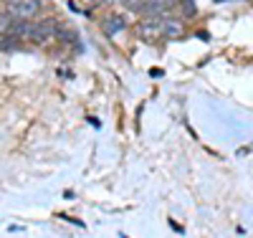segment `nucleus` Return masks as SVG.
<instances>
[{"label":"nucleus","mask_w":253,"mask_h":238,"mask_svg":"<svg viewBox=\"0 0 253 238\" xmlns=\"http://www.w3.org/2000/svg\"><path fill=\"white\" fill-rule=\"evenodd\" d=\"M38 8H41L38 0H8V10H10L15 18H23V20L33 18V15L38 13Z\"/></svg>","instance_id":"1"},{"label":"nucleus","mask_w":253,"mask_h":238,"mask_svg":"<svg viewBox=\"0 0 253 238\" xmlns=\"http://www.w3.org/2000/svg\"><path fill=\"white\" fill-rule=\"evenodd\" d=\"M53 33H56V23H53V20H41V23L33 26V36H31V38H33L36 43H43V41L51 38Z\"/></svg>","instance_id":"2"},{"label":"nucleus","mask_w":253,"mask_h":238,"mask_svg":"<svg viewBox=\"0 0 253 238\" xmlns=\"http://www.w3.org/2000/svg\"><path fill=\"white\" fill-rule=\"evenodd\" d=\"M139 36L152 41L155 36H162V20H144V23H139Z\"/></svg>","instance_id":"3"},{"label":"nucleus","mask_w":253,"mask_h":238,"mask_svg":"<svg viewBox=\"0 0 253 238\" xmlns=\"http://www.w3.org/2000/svg\"><path fill=\"white\" fill-rule=\"evenodd\" d=\"M124 26H126L124 15H117V13H112V15H107V20H104V33L114 36V33H119Z\"/></svg>","instance_id":"4"},{"label":"nucleus","mask_w":253,"mask_h":238,"mask_svg":"<svg viewBox=\"0 0 253 238\" xmlns=\"http://www.w3.org/2000/svg\"><path fill=\"white\" fill-rule=\"evenodd\" d=\"M175 8V0H150V5H147V13L150 15H165Z\"/></svg>","instance_id":"5"},{"label":"nucleus","mask_w":253,"mask_h":238,"mask_svg":"<svg viewBox=\"0 0 253 238\" xmlns=\"http://www.w3.org/2000/svg\"><path fill=\"white\" fill-rule=\"evenodd\" d=\"M162 36H167V38H180V36H182V23H180V20H175V18H165V20H162Z\"/></svg>","instance_id":"6"},{"label":"nucleus","mask_w":253,"mask_h":238,"mask_svg":"<svg viewBox=\"0 0 253 238\" xmlns=\"http://www.w3.org/2000/svg\"><path fill=\"white\" fill-rule=\"evenodd\" d=\"M126 10L132 13H139V10H147V5H150V0H122Z\"/></svg>","instance_id":"7"},{"label":"nucleus","mask_w":253,"mask_h":238,"mask_svg":"<svg viewBox=\"0 0 253 238\" xmlns=\"http://www.w3.org/2000/svg\"><path fill=\"white\" fill-rule=\"evenodd\" d=\"M182 13H185L187 18L195 15V3H193V0H182Z\"/></svg>","instance_id":"8"},{"label":"nucleus","mask_w":253,"mask_h":238,"mask_svg":"<svg viewBox=\"0 0 253 238\" xmlns=\"http://www.w3.org/2000/svg\"><path fill=\"white\" fill-rule=\"evenodd\" d=\"M215 3H225V0H215Z\"/></svg>","instance_id":"9"}]
</instances>
